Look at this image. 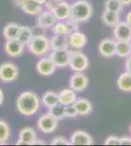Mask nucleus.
<instances>
[{"label":"nucleus","mask_w":131,"mask_h":146,"mask_svg":"<svg viewBox=\"0 0 131 146\" xmlns=\"http://www.w3.org/2000/svg\"><path fill=\"white\" fill-rule=\"evenodd\" d=\"M40 101L38 96L33 92H23L18 96L16 101L17 110L24 116H33L40 108Z\"/></svg>","instance_id":"nucleus-1"},{"label":"nucleus","mask_w":131,"mask_h":146,"mask_svg":"<svg viewBox=\"0 0 131 146\" xmlns=\"http://www.w3.org/2000/svg\"><path fill=\"white\" fill-rule=\"evenodd\" d=\"M93 16V7L87 0H77L71 5L70 20L79 23L89 21Z\"/></svg>","instance_id":"nucleus-2"},{"label":"nucleus","mask_w":131,"mask_h":146,"mask_svg":"<svg viewBox=\"0 0 131 146\" xmlns=\"http://www.w3.org/2000/svg\"><path fill=\"white\" fill-rule=\"evenodd\" d=\"M28 48L30 54L36 56H43L48 54L50 49V41L45 35L33 36L28 44Z\"/></svg>","instance_id":"nucleus-3"},{"label":"nucleus","mask_w":131,"mask_h":146,"mask_svg":"<svg viewBox=\"0 0 131 146\" xmlns=\"http://www.w3.org/2000/svg\"><path fill=\"white\" fill-rule=\"evenodd\" d=\"M69 66L75 72H84L89 66V58L80 51L71 50L70 51Z\"/></svg>","instance_id":"nucleus-4"},{"label":"nucleus","mask_w":131,"mask_h":146,"mask_svg":"<svg viewBox=\"0 0 131 146\" xmlns=\"http://www.w3.org/2000/svg\"><path fill=\"white\" fill-rule=\"evenodd\" d=\"M19 76V68L15 63L5 62L0 64V80L3 83L14 82Z\"/></svg>","instance_id":"nucleus-5"},{"label":"nucleus","mask_w":131,"mask_h":146,"mask_svg":"<svg viewBox=\"0 0 131 146\" xmlns=\"http://www.w3.org/2000/svg\"><path fill=\"white\" fill-rule=\"evenodd\" d=\"M59 121L49 113L42 114L37 121V128L43 133H52L58 128Z\"/></svg>","instance_id":"nucleus-6"},{"label":"nucleus","mask_w":131,"mask_h":146,"mask_svg":"<svg viewBox=\"0 0 131 146\" xmlns=\"http://www.w3.org/2000/svg\"><path fill=\"white\" fill-rule=\"evenodd\" d=\"M52 29H53L54 34L69 36L70 34L77 31L78 23L73 22V21H71V20L57 21V23H55L53 25V27H52Z\"/></svg>","instance_id":"nucleus-7"},{"label":"nucleus","mask_w":131,"mask_h":146,"mask_svg":"<svg viewBox=\"0 0 131 146\" xmlns=\"http://www.w3.org/2000/svg\"><path fill=\"white\" fill-rule=\"evenodd\" d=\"M49 58L53 62L56 67L65 68L70 63V50H56L52 51L49 55Z\"/></svg>","instance_id":"nucleus-8"},{"label":"nucleus","mask_w":131,"mask_h":146,"mask_svg":"<svg viewBox=\"0 0 131 146\" xmlns=\"http://www.w3.org/2000/svg\"><path fill=\"white\" fill-rule=\"evenodd\" d=\"M16 5L24 13L30 16H38L42 12V5L34 0H16Z\"/></svg>","instance_id":"nucleus-9"},{"label":"nucleus","mask_w":131,"mask_h":146,"mask_svg":"<svg viewBox=\"0 0 131 146\" xmlns=\"http://www.w3.org/2000/svg\"><path fill=\"white\" fill-rule=\"evenodd\" d=\"M89 84L88 77L83 72H75L70 78V88L77 93L86 90Z\"/></svg>","instance_id":"nucleus-10"},{"label":"nucleus","mask_w":131,"mask_h":146,"mask_svg":"<svg viewBox=\"0 0 131 146\" xmlns=\"http://www.w3.org/2000/svg\"><path fill=\"white\" fill-rule=\"evenodd\" d=\"M4 50L11 58H19L25 53V45H23L18 39L7 40L4 45Z\"/></svg>","instance_id":"nucleus-11"},{"label":"nucleus","mask_w":131,"mask_h":146,"mask_svg":"<svg viewBox=\"0 0 131 146\" xmlns=\"http://www.w3.org/2000/svg\"><path fill=\"white\" fill-rule=\"evenodd\" d=\"M114 36L116 41H130L131 25L126 22H120L114 27Z\"/></svg>","instance_id":"nucleus-12"},{"label":"nucleus","mask_w":131,"mask_h":146,"mask_svg":"<svg viewBox=\"0 0 131 146\" xmlns=\"http://www.w3.org/2000/svg\"><path fill=\"white\" fill-rule=\"evenodd\" d=\"M52 13L54 14L57 21H67L70 20L71 17V4L66 1H61L55 5L52 9Z\"/></svg>","instance_id":"nucleus-13"},{"label":"nucleus","mask_w":131,"mask_h":146,"mask_svg":"<svg viewBox=\"0 0 131 146\" xmlns=\"http://www.w3.org/2000/svg\"><path fill=\"white\" fill-rule=\"evenodd\" d=\"M116 39L112 38H104L99 43V53L101 56L105 58H112L116 56Z\"/></svg>","instance_id":"nucleus-14"},{"label":"nucleus","mask_w":131,"mask_h":146,"mask_svg":"<svg viewBox=\"0 0 131 146\" xmlns=\"http://www.w3.org/2000/svg\"><path fill=\"white\" fill-rule=\"evenodd\" d=\"M71 145H92L94 143L92 136L84 131H75L71 135Z\"/></svg>","instance_id":"nucleus-15"},{"label":"nucleus","mask_w":131,"mask_h":146,"mask_svg":"<svg viewBox=\"0 0 131 146\" xmlns=\"http://www.w3.org/2000/svg\"><path fill=\"white\" fill-rule=\"evenodd\" d=\"M68 41H69V46L71 48L75 49V50H79V49H82L86 46L88 39L84 33H82V32L77 30V31L69 35Z\"/></svg>","instance_id":"nucleus-16"},{"label":"nucleus","mask_w":131,"mask_h":146,"mask_svg":"<svg viewBox=\"0 0 131 146\" xmlns=\"http://www.w3.org/2000/svg\"><path fill=\"white\" fill-rule=\"evenodd\" d=\"M36 70L42 76H50L54 74L56 66L51 60L48 58H41L36 63Z\"/></svg>","instance_id":"nucleus-17"},{"label":"nucleus","mask_w":131,"mask_h":146,"mask_svg":"<svg viewBox=\"0 0 131 146\" xmlns=\"http://www.w3.org/2000/svg\"><path fill=\"white\" fill-rule=\"evenodd\" d=\"M36 138V133L32 128H24L19 133V139L16 142L17 145H32L33 140Z\"/></svg>","instance_id":"nucleus-18"},{"label":"nucleus","mask_w":131,"mask_h":146,"mask_svg":"<svg viewBox=\"0 0 131 146\" xmlns=\"http://www.w3.org/2000/svg\"><path fill=\"white\" fill-rule=\"evenodd\" d=\"M56 23H57V19L55 18L54 14L50 10L41 12L38 15V17H37V25H40L41 27L45 28V29L52 28Z\"/></svg>","instance_id":"nucleus-19"},{"label":"nucleus","mask_w":131,"mask_h":146,"mask_svg":"<svg viewBox=\"0 0 131 146\" xmlns=\"http://www.w3.org/2000/svg\"><path fill=\"white\" fill-rule=\"evenodd\" d=\"M50 41V49L52 51L56 50H67L70 48L68 41V36L66 35H59L54 34L51 38L49 39Z\"/></svg>","instance_id":"nucleus-20"},{"label":"nucleus","mask_w":131,"mask_h":146,"mask_svg":"<svg viewBox=\"0 0 131 146\" xmlns=\"http://www.w3.org/2000/svg\"><path fill=\"white\" fill-rule=\"evenodd\" d=\"M59 103L64 106L69 104H73L77 100V92L73 89H64L58 93Z\"/></svg>","instance_id":"nucleus-21"},{"label":"nucleus","mask_w":131,"mask_h":146,"mask_svg":"<svg viewBox=\"0 0 131 146\" xmlns=\"http://www.w3.org/2000/svg\"><path fill=\"white\" fill-rule=\"evenodd\" d=\"M102 22L105 25L110 27H115L120 22V15L118 12L105 10L102 14Z\"/></svg>","instance_id":"nucleus-22"},{"label":"nucleus","mask_w":131,"mask_h":146,"mask_svg":"<svg viewBox=\"0 0 131 146\" xmlns=\"http://www.w3.org/2000/svg\"><path fill=\"white\" fill-rule=\"evenodd\" d=\"M118 90L124 93H130L131 92V72L125 71L118 76L116 81Z\"/></svg>","instance_id":"nucleus-23"},{"label":"nucleus","mask_w":131,"mask_h":146,"mask_svg":"<svg viewBox=\"0 0 131 146\" xmlns=\"http://www.w3.org/2000/svg\"><path fill=\"white\" fill-rule=\"evenodd\" d=\"M21 25L17 23H8L3 28V36L6 40L17 39L20 33Z\"/></svg>","instance_id":"nucleus-24"},{"label":"nucleus","mask_w":131,"mask_h":146,"mask_svg":"<svg viewBox=\"0 0 131 146\" xmlns=\"http://www.w3.org/2000/svg\"><path fill=\"white\" fill-rule=\"evenodd\" d=\"M75 105L77 109L78 115H81V116L89 115L93 110L92 103L86 98H78V100L77 98V100L75 101Z\"/></svg>","instance_id":"nucleus-25"},{"label":"nucleus","mask_w":131,"mask_h":146,"mask_svg":"<svg viewBox=\"0 0 131 146\" xmlns=\"http://www.w3.org/2000/svg\"><path fill=\"white\" fill-rule=\"evenodd\" d=\"M41 103L44 105L45 107L50 108L54 105L58 104L59 103V98L58 94L55 93L53 91H47L42 95L41 96Z\"/></svg>","instance_id":"nucleus-26"},{"label":"nucleus","mask_w":131,"mask_h":146,"mask_svg":"<svg viewBox=\"0 0 131 146\" xmlns=\"http://www.w3.org/2000/svg\"><path fill=\"white\" fill-rule=\"evenodd\" d=\"M116 55L120 58H127L131 55V46L129 41H116Z\"/></svg>","instance_id":"nucleus-27"},{"label":"nucleus","mask_w":131,"mask_h":146,"mask_svg":"<svg viewBox=\"0 0 131 146\" xmlns=\"http://www.w3.org/2000/svg\"><path fill=\"white\" fill-rule=\"evenodd\" d=\"M33 35H32V27H25V25H21L20 28V33H19L18 39L23 45L28 46V44L30 42V40L32 39Z\"/></svg>","instance_id":"nucleus-28"},{"label":"nucleus","mask_w":131,"mask_h":146,"mask_svg":"<svg viewBox=\"0 0 131 146\" xmlns=\"http://www.w3.org/2000/svg\"><path fill=\"white\" fill-rule=\"evenodd\" d=\"M48 113L50 115H52L55 119L58 120V121H60V120L66 118L65 106L60 104V103H58V104H56V105H54V106L48 108Z\"/></svg>","instance_id":"nucleus-29"},{"label":"nucleus","mask_w":131,"mask_h":146,"mask_svg":"<svg viewBox=\"0 0 131 146\" xmlns=\"http://www.w3.org/2000/svg\"><path fill=\"white\" fill-rule=\"evenodd\" d=\"M123 5L120 0H106L105 1V10L118 12V13H121L123 10Z\"/></svg>","instance_id":"nucleus-30"},{"label":"nucleus","mask_w":131,"mask_h":146,"mask_svg":"<svg viewBox=\"0 0 131 146\" xmlns=\"http://www.w3.org/2000/svg\"><path fill=\"white\" fill-rule=\"evenodd\" d=\"M10 137V128L3 120H0V144H4Z\"/></svg>","instance_id":"nucleus-31"},{"label":"nucleus","mask_w":131,"mask_h":146,"mask_svg":"<svg viewBox=\"0 0 131 146\" xmlns=\"http://www.w3.org/2000/svg\"><path fill=\"white\" fill-rule=\"evenodd\" d=\"M65 115H66V117H68V118H75V117L77 116L78 112H77V107H75V103L66 105L65 106Z\"/></svg>","instance_id":"nucleus-32"},{"label":"nucleus","mask_w":131,"mask_h":146,"mask_svg":"<svg viewBox=\"0 0 131 146\" xmlns=\"http://www.w3.org/2000/svg\"><path fill=\"white\" fill-rule=\"evenodd\" d=\"M51 145H71L70 140L63 136H56L51 140Z\"/></svg>","instance_id":"nucleus-33"},{"label":"nucleus","mask_w":131,"mask_h":146,"mask_svg":"<svg viewBox=\"0 0 131 146\" xmlns=\"http://www.w3.org/2000/svg\"><path fill=\"white\" fill-rule=\"evenodd\" d=\"M45 28L41 27L40 25H36L35 27H32V31L33 36H41V35H45Z\"/></svg>","instance_id":"nucleus-34"},{"label":"nucleus","mask_w":131,"mask_h":146,"mask_svg":"<svg viewBox=\"0 0 131 146\" xmlns=\"http://www.w3.org/2000/svg\"><path fill=\"white\" fill-rule=\"evenodd\" d=\"M105 145H118L120 144V137L116 135H111L105 140Z\"/></svg>","instance_id":"nucleus-35"},{"label":"nucleus","mask_w":131,"mask_h":146,"mask_svg":"<svg viewBox=\"0 0 131 146\" xmlns=\"http://www.w3.org/2000/svg\"><path fill=\"white\" fill-rule=\"evenodd\" d=\"M120 145H131V137H128V136L120 137Z\"/></svg>","instance_id":"nucleus-36"},{"label":"nucleus","mask_w":131,"mask_h":146,"mask_svg":"<svg viewBox=\"0 0 131 146\" xmlns=\"http://www.w3.org/2000/svg\"><path fill=\"white\" fill-rule=\"evenodd\" d=\"M125 70L128 72H131V55L126 58L125 60Z\"/></svg>","instance_id":"nucleus-37"},{"label":"nucleus","mask_w":131,"mask_h":146,"mask_svg":"<svg viewBox=\"0 0 131 146\" xmlns=\"http://www.w3.org/2000/svg\"><path fill=\"white\" fill-rule=\"evenodd\" d=\"M43 145L45 144V141L44 140H41V139H37V138H35L34 140H33V142L32 143V145Z\"/></svg>","instance_id":"nucleus-38"},{"label":"nucleus","mask_w":131,"mask_h":146,"mask_svg":"<svg viewBox=\"0 0 131 146\" xmlns=\"http://www.w3.org/2000/svg\"><path fill=\"white\" fill-rule=\"evenodd\" d=\"M125 22L128 23V25H131V11L128 12L127 14H126V17H125Z\"/></svg>","instance_id":"nucleus-39"},{"label":"nucleus","mask_w":131,"mask_h":146,"mask_svg":"<svg viewBox=\"0 0 131 146\" xmlns=\"http://www.w3.org/2000/svg\"><path fill=\"white\" fill-rule=\"evenodd\" d=\"M3 101H4V93H3V91L0 89V105L3 103Z\"/></svg>","instance_id":"nucleus-40"},{"label":"nucleus","mask_w":131,"mask_h":146,"mask_svg":"<svg viewBox=\"0 0 131 146\" xmlns=\"http://www.w3.org/2000/svg\"><path fill=\"white\" fill-rule=\"evenodd\" d=\"M120 1L124 6H128V5H130V4H131V0H120Z\"/></svg>","instance_id":"nucleus-41"},{"label":"nucleus","mask_w":131,"mask_h":146,"mask_svg":"<svg viewBox=\"0 0 131 146\" xmlns=\"http://www.w3.org/2000/svg\"><path fill=\"white\" fill-rule=\"evenodd\" d=\"M34 1H36L37 3L40 4V5H45V3H46L48 0H34Z\"/></svg>","instance_id":"nucleus-42"},{"label":"nucleus","mask_w":131,"mask_h":146,"mask_svg":"<svg viewBox=\"0 0 131 146\" xmlns=\"http://www.w3.org/2000/svg\"><path fill=\"white\" fill-rule=\"evenodd\" d=\"M52 1H54V2H61V1H63V0H52Z\"/></svg>","instance_id":"nucleus-43"},{"label":"nucleus","mask_w":131,"mask_h":146,"mask_svg":"<svg viewBox=\"0 0 131 146\" xmlns=\"http://www.w3.org/2000/svg\"><path fill=\"white\" fill-rule=\"evenodd\" d=\"M130 133H131V125H130Z\"/></svg>","instance_id":"nucleus-44"},{"label":"nucleus","mask_w":131,"mask_h":146,"mask_svg":"<svg viewBox=\"0 0 131 146\" xmlns=\"http://www.w3.org/2000/svg\"><path fill=\"white\" fill-rule=\"evenodd\" d=\"M129 42H130V46H131V40H130V41H129Z\"/></svg>","instance_id":"nucleus-45"}]
</instances>
